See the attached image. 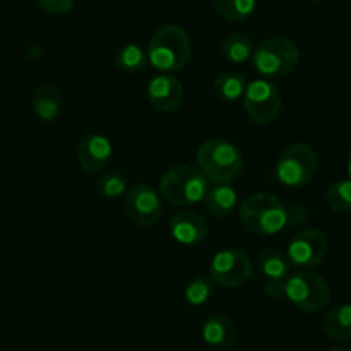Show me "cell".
<instances>
[{"label": "cell", "instance_id": "19", "mask_svg": "<svg viewBox=\"0 0 351 351\" xmlns=\"http://www.w3.org/2000/svg\"><path fill=\"white\" fill-rule=\"evenodd\" d=\"M324 332L336 343H344L351 339V303H343L324 317Z\"/></svg>", "mask_w": 351, "mask_h": 351}, {"label": "cell", "instance_id": "3", "mask_svg": "<svg viewBox=\"0 0 351 351\" xmlns=\"http://www.w3.org/2000/svg\"><path fill=\"white\" fill-rule=\"evenodd\" d=\"M147 56L150 66L160 73H178L191 59L190 35L178 25L160 26L152 35Z\"/></svg>", "mask_w": 351, "mask_h": 351}, {"label": "cell", "instance_id": "18", "mask_svg": "<svg viewBox=\"0 0 351 351\" xmlns=\"http://www.w3.org/2000/svg\"><path fill=\"white\" fill-rule=\"evenodd\" d=\"M204 204L212 217L226 219L234 212L238 205V195L232 190L231 184H214L208 188Z\"/></svg>", "mask_w": 351, "mask_h": 351}, {"label": "cell", "instance_id": "12", "mask_svg": "<svg viewBox=\"0 0 351 351\" xmlns=\"http://www.w3.org/2000/svg\"><path fill=\"white\" fill-rule=\"evenodd\" d=\"M147 97L150 106L155 110L164 114L178 112L183 106L184 88L180 80H176L171 74H160L155 76L148 83Z\"/></svg>", "mask_w": 351, "mask_h": 351}, {"label": "cell", "instance_id": "25", "mask_svg": "<svg viewBox=\"0 0 351 351\" xmlns=\"http://www.w3.org/2000/svg\"><path fill=\"white\" fill-rule=\"evenodd\" d=\"M326 204L334 212H350L351 180H341L330 184L326 191Z\"/></svg>", "mask_w": 351, "mask_h": 351}, {"label": "cell", "instance_id": "17", "mask_svg": "<svg viewBox=\"0 0 351 351\" xmlns=\"http://www.w3.org/2000/svg\"><path fill=\"white\" fill-rule=\"evenodd\" d=\"M64 106V95L53 84H42L33 92L32 109L43 123H52L59 117Z\"/></svg>", "mask_w": 351, "mask_h": 351}, {"label": "cell", "instance_id": "28", "mask_svg": "<svg viewBox=\"0 0 351 351\" xmlns=\"http://www.w3.org/2000/svg\"><path fill=\"white\" fill-rule=\"evenodd\" d=\"M346 169H348V176H350V180H351V147H350V152H348V162H346Z\"/></svg>", "mask_w": 351, "mask_h": 351}, {"label": "cell", "instance_id": "9", "mask_svg": "<svg viewBox=\"0 0 351 351\" xmlns=\"http://www.w3.org/2000/svg\"><path fill=\"white\" fill-rule=\"evenodd\" d=\"M327 250H329V239L326 232L317 228H310L293 236L286 255L291 267H296V271H313L326 258Z\"/></svg>", "mask_w": 351, "mask_h": 351}, {"label": "cell", "instance_id": "27", "mask_svg": "<svg viewBox=\"0 0 351 351\" xmlns=\"http://www.w3.org/2000/svg\"><path fill=\"white\" fill-rule=\"evenodd\" d=\"M36 4L47 14L64 16L73 11L74 0H36Z\"/></svg>", "mask_w": 351, "mask_h": 351}, {"label": "cell", "instance_id": "10", "mask_svg": "<svg viewBox=\"0 0 351 351\" xmlns=\"http://www.w3.org/2000/svg\"><path fill=\"white\" fill-rule=\"evenodd\" d=\"M210 279L221 288H239L253 276V262L241 250H222L210 262Z\"/></svg>", "mask_w": 351, "mask_h": 351}, {"label": "cell", "instance_id": "2", "mask_svg": "<svg viewBox=\"0 0 351 351\" xmlns=\"http://www.w3.org/2000/svg\"><path fill=\"white\" fill-rule=\"evenodd\" d=\"M197 167L210 184H231L241 174L245 160L236 145L222 138H210L197 150Z\"/></svg>", "mask_w": 351, "mask_h": 351}, {"label": "cell", "instance_id": "22", "mask_svg": "<svg viewBox=\"0 0 351 351\" xmlns=\"http://www.w3.org/2000/svg\"><path fill=\"white\" fill-rule=\"evenodd\" d=\"M255 52V43L250 36L241 35V33H232L226 36L222 42V53L226 59L232 64H243L250 60Z\"/></svg>", "mask_w": 351, "mask_h": 351}, {"label": "cell", "instance_id": "7", "mask_svg": "<svg viewBox=\"0 0 351 351\" xmlns=\"http://www.w3.org/2000/svg\"><path fill=\"white\" fill-rule=\"evenodd\" d=\"M319 160L310 145L293 143L276 162V178L288 188H303L315 178Z\"/></svg>", "mask_w": 351, "mask_h": 351}, {"label": "cell", "instance_id": "5", "mask_svg": "<svg viewBox=\"0 0 351 351\" xmlns=\"http://www.w3.org/2000/svg\"><path fill=\"white\" fill-rule=\"evenodd\" d=\"M252 60L260 77L271 81L295 73L302 60V52L293 40L272 36L256 47Z\"/></svg>", "mask_w": 351, "mask_h": 351}, {"label": "cell", "instance_id": "30", "mask_svg": "<svg viewBox=\"0 0 351 351\" xmlns=\"http://www.w3.org/2000/svg\"><path fill=\"white\" fill-rule=\"evenodd\" d=\"M313 2H326V0H313Z\"/></svg>", "mask_w": 351, "mask_h": 351}, {"label": "cell", "instance_id": "26", "mask_svg": "<svg viewBox=\"0 0 351 351\" xmlns=\"http://www.w3.org/2000/svg\"><path fill=\"white\" fill-rule=\"evenodd\" d=\"M214 295V281L210 278H195L184 288V300L191 306H202Z\"/></svg>", "mask_w": 351, "mask_h": 351}, {"label": "cell", "instance_id": "16", "mask_svg": "<svg viewBox=\"0 0 351 351\" xmlns=\"http://www.w3.org/2000/svg\"><path fill=\"white\" fill-rule=\"evenodd\" d=\"M256 267L267 282H286L291 276L288 255L276 246H265L256 255Z\"/></svg>", "mask_w": 351, "mask_h": 351}, {"label": "cell", "instance_id": "1", "mask_svg": "<svg viewBox=\"0 0 351 351\" xmlns=\"http://www.w3.org/2000/svg\"><path fill=\"white\" fill-rule=\"evenodd\" d=\"M238 215L250 232L258 236H274L289 226L306 221L303 207H286L278 197L269 193H255L239 204Z\"/></svg>", "mask_w": 351, "mask_h": 351}, {"label": "cell", "instance_id": "20", "mask_svg": "<svg viewBox=\"0 0 351 351\" xmlns=\"http://www.w3.org/2000/svg\"><path fill=\"white\" fill-rule=\"evenodd\" d=\"M246 77L243 74L236 73V71H229V73L221 74L214 80V93L221 102L226 104H232L236 100L243 99L245 95V90H246Z\"/></svg>", "mask_w": 351, "mask_h": 351}, {"label": "cell", "instance_id": "21", "mask_svg": "<svg viewBox=\"0 0 351 351\" xmlns=\"http://www.w3.org/2000/svg\"><path fill=\"white\" fill-rule=\"evenodd\" d=\"M256 9V0H214V11L229 23L248 21Z\"/></svg>", "mask_w": 351, "mask_h": 351}, {"label": "cell", "instance_id": "15", "mask_svg": "<svg viewBox=\"0 0 351 351\" xmlns=\"http://www.w3.org/2000/svg\"><path fill=\"white\" fill-rule=\"evenodd\" d=\"M202 337L205 343L217 350H231L238 343V329L234 320L226 313L210 315L202 326Z\"/></svg>", "mask_w": 351, "mask_h": 351}, {"label": "cell", "instance_id": "13", "mask_svg": "<svg viewBox=\"0 0 351 351\" xmlns=\"http://www.w3.org/2000/svg\"><path fill=\"white\" fill-rule=\"evenodd\" d=\"M76 158L86 172L106 171L112 160V143L100 133H86L77 143Z\"/></svg>", "mask_w": 351, "mask_h": 351}, {"label": "cell", "instance_id": "6", "mask_svg": "<svg viewBox=\"0 0 351 351\" xmlns=\"http://www.w3.org/2000/svg\"><path fill=\"white\" fill-rule=\"evenodd\" d=\"M285 298L300 312H322L330 302V286L324 276L313 271H296L286 281Z\"/></svg>", "mask_w": 351, "mask_h": 351}, {"label": "cell", "instance_id": "4", "mask_svg": "<svg viewBox=\"0 0 351 351\" xmlns=\"http://www.w3.org/2000/svg\"><path fill=\"white\" fill-rule=\"evenodd\" d=\"M210 183L198 167L180 164L167 169L158 181V193L172 207H190L204 202Z\"/></svg>", "mask_w": 351, "mask_h": 351}, {"label": "cell", "instance_id": "8", "mask_svg": "<svg viewBox=\"0 0 351 351\" xmlns=\"http://www.w3.org/2000/svg\"><path fill=\"white\" fill-rule=\"evenodd\" d=\"M243 107L250 121L255 124H269L281 114L282 95L272 81L260 77L246 84Z\"/></svg>", "mask_w": 351, "mask_h": 351}, {"label": "cell", "instance_id": "24", "mask_svg": "<svg viewBox=\"0 0 351 351\" xmlns=\"http://www.w3.org/2000/svg\"><path fill=\"white\" fill-rule=\"evenodd\" d=\"M95 188L104 198H110V200L119 198L121 195H126L130 188V178L119 171H107L97 178Z\"/></svg>", "mask_w": 351, "mask_h": 351}, {"label": "cell", "instance_id": "29", "mask_svg": "<svg viewBox=\"0 0 351 351\" xmlns=\"http://www.w3.org/2000/svg\"><path fill=\"white\" fill-rule=\"evenodd\" d=\"M330 351H351V350H348V348H332Z\"/></svg>", "mask_w": 351, "mask_h": 351}, {"label": "cell", "instance_id": "14", "mask_svg": "<svg viewBox=\"0 0 351 351\" xmlns=\"http://www.w3.org/2000/svg\"><path fill=\"white\" fill-rule=\"evenodd\" d=\"M171 236L183 246H197L205 241L208 234L207 221L193 210H181L169 221Z\"/></svg>", "mask_w": 351, "mask_h": 351}, {"label": "cell", "instance_id": "23", "mask_svg": "<svg viewBox=\"0 0 351 351\" xmlns=\"http://www.w3.org/2000/svg\"><path fill=\"white\" fill-rule=\"evenodd\" d=\"M148 56L141 47L134 45V43H128V45L121 47L116 53V66L121 71L130 74L141 73L147 69L148 66Z\"/></svg>", "mask_w": 351, "mask_h": 351}, {"label": "cell", "instance_id": "11", "mask_svg": "<svg viewBox=\"0 0 351 351\" xmlns=\"http://www.w3.org/2000/svg\"><path fill=\"white\" fill-rule=\"evenodd\" d=\"M124 212L136 228H154L162 217L160 193L150 184H133L124 195Z\"/></svg>", "mask_w": 351, "mask_h": 351}]
</instances>
